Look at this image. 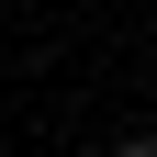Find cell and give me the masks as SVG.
<instances>
[{"label":"cell","instance_id":"obj_1","mask_svg":"<svg viewBox=\"0 0 157 157\" xmlns=\"http://www.w3.org/2000/svg\"><path fill=\"white\" fill-rule=\"evenodd\" d=\"M112 157H157V124H146V135H124V146H112Z\"/></svg>","mask_w":157,"mask_h":157}]
</instances>
